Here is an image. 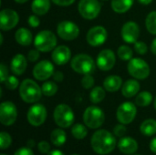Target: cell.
Returning a JSON list of instances; mask_svg holds the SVG:
<instances>
[{
	"label": "cell",
	"instance_id": "obj_53",
	"mask_svg": "<svg viewBox=\"0 0 156 155\" xmlns=\"http://www.w3.org/2000/svg\"><path fill=\"white\" fill-rule=\"evenodd\" d=\"M154 109H155L156 111V97L155 99H154Z\"/></svg>",
	"mask_w": 156,
	"mask_h": 155
},
{
	"label": "cell",
	"instance_id": "obj_37",
	"mask_svg": "<svg viewBox=\"0 0 156 155\" xmlns=\"http://www.w3.org/2000/svg\"><path fill=\"white\" fill-rule=\"evenodd\" d=\"M134 49L140 55H144L147 52V45L144 41H137L134 43Z\"/></svg>",
	"mask_w": 156,
	"mask_h": 155
},
{
	"label": "cell",
	"instance_id": "obj_31",
	"mask_svg": "<svg viewBox=\"0 0 156 155\" xmlns=\"http://www.w3.org/2000/svg\"><path fill=\"white\" fill-rule=\"evenodd\" d=\"M71 133L74 138H76L78 140H82L87 136L88 130H87L86 126H84L83 124L77 123V124L73 125V127L71 129Z\"/></svg>",
	"mask_w": 156,
	"mask_h": 155
},
{
	"label": "cell",
	"instance_id": "obj_7",
	"mask_svg": "<svg viewBox=\"0 0 156 155\" xmlns=\"http://www.w3.org/2000/svg\"><path fill=\"white\" fill-rule=\"evenodd\" d=\"M129 74L136 79H145L150 75V67L143 58H134L128 63Z\"/></svg>",
	"mask_w": 156,
	"mask_h": 155
},
{
	"label": "cell",
	"instance_id": "obj_47",
	"mask_svg": "<svg viewBox=\"0 0 156 155\" xmlns=\"http://www.w3.org/2000/svg\"><path fill=\"white\" fill-rule=\"evenodd\" d=\"M151 51L153 54L156 55V37L152 41V44H151Z\"/></svg>",
	"mask_w": 156,
	"mask_h": 155
},
{
	"label": "cell",
	"instance_id": "obj_54",
	"mask_svg": "<svg viewBox=\"0 0 156 155\" xmlns=\"http://www.w3.org/2000/svg\"><path fill=\"white\" fill-rule=\"evenodd\" d=\"M101 1H107V0H101Z\"/></svg>",
	"mask_w": 156,
	"mask_h": 155
},
{
	"label": "cell",
	"instance_id": "obj_27",
	"mask_svg": "<svg viewBox=\"0 0 156 155\" xmlns=\"http://www.w3.org/2000/svg\"><path fill=\"white\" fill-rule=\"evenodd\" d=\"M141 132L144 136H153L156 133V121L154 119L145 120L140 127Z\"/></svg>",
	"mask_w": 156,
	"mask_h": 155
},
{
	"label": "cell",
	"instance_id": "obj_43",
	"mask_svg": "<svg viewBox=\"0 0 156 155\" xmlns=\"http://www.w3.org/2000/svg\"><path fill=\"white\" fill-rule=\"evenodd\" d=\"M14 155H34L31 148L29 147H22L16 151Z\"/></svg>",
	"mask_w": 156,
	"mask_h": 155
},
{
	"label": "cell",
	"instance_id": "obj_22",
	"mask_svg": "<svg viewBox=\"0 0 156 155\" xmlns=\"http://www.w3.org/2000/svg\"><path fill=\"white\" fill-rule=\"evenodd\" d=\"M122 87V79L120 76H108L103 81V88L109 92H116Z\"/></svg>",
	"mask_w": 156,
	"mask_h": 155
},
{
	"label": "cell",
	"instance_id": "obj_55",
	"mask_svg": "<svg viewBox=\"0 0 156 155\" xmlns=\"http://www.w3.org/2000/svg\"><path fill=\"white\" fill-rule=\"evenodd\" d=\"M71 155H79V154H71Z\"/></svg>",
	"mask_w": 156,
	"mask_h": 155
},
{
	"label": "cell",
	"instance_id": "obj_33",
	"mask_svg": "<svg viewBox=\"0 0 156 155\" xmlns=\"http://www.w3.org/2000/svg\"><path fill=\"white\" fill-rule=\"evenodd\" d=\"M145 26L149 33L156 35V11L149 13L145 19Z\"/></svg>",
	"mask_w": 156,
	"mask_h": 155
},
{
	"label": "cell",
	"instance_id": "obj_49",
	"mask_svg": "<svg viewBox=\"0 0 156 155\" xmlns=\"http://www.w3.org/2000/svg\"><path fill=\"white\" fill-rule=\"evenodd\" d=\"M138 1L143 5H150L153 2V0H138Z\"/></svg>",
	"mask_w": 156,
	"mask_h": 155
},
{
	"label": "cell",
	"instance_id": "obj_40",
	"mask_svg": "<svg viewBox=\"0 0 156 155\" xmlns=\"http://www.w3.org/2000/svg\"><path fill=\"white\" fill-rule=\"evenodd\" d=\"M7 78H8V69L4 63H1L0 64V80H1V82L4 83Z\"/></svg>",
	"mask_w": 156,
	"mask_h": 155
},
{
	"label": "cell",
	"instance_id": "obj_16",
	"mask_svg": "<svg viewBox=\"0 0 156 155\" xmlns=\"http://www.w3.org/2000/svg\"><path fill=\"white\" fill-rule=\"evenodd\" d=\"M54 74V66L48 60H41L33 69V76L36 79L43 81L48 79Z\"/></svg>",
	"mask_w": 156,
	"mask_h": 155
},
{
	"label": "cell",
	"instance_id": "obj_12",
	"mask_svg": "<svg viewBox=\"0 0 156 155\" xmlns=\"http://www.w3.org/2000/svg\"><path fill=\"white\" fill-rule=\"evenodd\" d=\"M27 122L35 127L42 125L47 119V110L42 104H35L31 106L27 114Z\"/></svg>",
	"mask_w": 156,
	"mask_h": 155
},
{
	"label": "cell",
	"instance_id": "obj_52",
	"mask_svg": "<svg viewBox=\"0 0 156 155\" xmlns=\"http://www.w3.org/2000/svg\"><path fill=\"white\" fill-rule=\"evenodd\" d=\"M0 44L2 45L3 44V35L0 34Z\"/></svg>",
	"mask_w": 156,
	"mask_h": 155
},
{
	"label": "cell",
	"instance_id": "obj_23",
	"mask_svg": "<svg viewBox=\"0 0 156 155\" xmlns=\"http://www.w3.org/2000/svg\"><path fill=\"white\" fill-rule=\"evenodd\" d=\"M15 38L19 45L27 47L31 44L33 36L29 29H27L26 27H21L18 30H16V32L15 34Z\"/></svg>",
	"mask_w": 156,
	"mask_h": 155
},
{
	"label": "cell",
	"instance_id": "obj_8",
	"mask_svg": "<svg viewBox=\"0 0 156 155\" xmlns=\"http://www.w3.org/2000/svg\"><path fill=\"white\" fill-rule=\"evenodd\" d=\"M80 16L88 20L96 18L101 10V5L98 0H80L78 4Z\"/></svg>",
	"mask_w": 156,
	"mask_h": 155
},
{
	"label": "cell",
	"instance_id": "obj_9",
	"mask_svg": "<svg viewBox=\"0 0 156 155\" xmlns=\"http://www.w3.org/2000/svg\"><path fill=\"white\" fill-rule=\"evenodd\" d=\"M57 33L60 38L67 41H71L79 37L80 28L74 22L64 20L58 23L57 26Z\"/></svg>",
	"mask_w": 156,
	"mask_h": 155
},
{
	"label": "cell",
	"instance_id": "obj_18",
	"mask_svg": "<svg viewBox=\"0 0 156 155\" xmlns=\"http://www.w3.org/2000/svg\"><path fill=\"white\" fill-rule=\"evenodd\" d=\"M51 58L55 64L65 65L71 58V51L67 46H58L53 49Z\"/></svg>",
	"mask_w": 156,
	"mask_h": 155
},
{
	"label": "cell",
	"instance_id": "obj_10",
	"mask_svg": "<svg viewBox=\"0 0 156 155\" xmlns=\"http://www.w3.org/2000/svg\"><path fill=\"white\" fill-rule=\"evenodd\" d=\"M136 113H137L136 106L130 101H126V102L122 103L118 107L116 117H117V120L121 123L129 124L132 122H133V120L135 119Z\"/></svg>",
	"mask_w": 156,
	"mask_h": 155
},
{
	"label": "cell",
	"instance_id": "obj_51",
	"mask_svg": "<svg viewBox=\"0 0 156 155\" xmlns=\"http://www.w3.org/2000/svg\"><path fill=\"white\" fill-rule=\"evenodd\" d=\"M16 3H18V4H24V3H26V2H27L28 0H15Z\"/></svg>",
	"mask_w": 156,
	"mask_h": 155
},
{
	"label": "cell",
	"instance_id": "obj_13",
	"mask_svg": "<svg viewBox=\"0 0 156 155\" xmlns=\"http://www.w3.org/2000/svg\"><path fill=\"white\" fill-rule=\"evenodd\" d=\"M108 33L105 27L101 26H95L91 27L87 33V42L91 47H100L107 40Z\"/></svg>",
	"mask_w": 156,
	"mask_h": 155
},
{
	"label": "cell",
	"instance_id": "obj_24",
	"mask_svg": "<svg viewBox=\"0 0 156 155\" xmlns=\"http://www.w3.org/2000/svg\"><path fill=\"white\" fill-rule=\"evenodd\" d=\"M50 8V0H33L31 9L35 15L43 16L48 12Z\"/></svg>",
	"mask_w": 156,
	"mask_h": 155
},
{
	"label": "cell",
	"instance_id": "obj_5",
	"mask_svg": "<svg viewBox=\"0 0 156 155\" xmlns=\"http://www.w3.org/2000/svg\"><path fill=\"white\" fill-rule=\"evenodd\" d=\"M56 124L60 128H69L73 124L75 116L72 109L67 104L58 105L53 113Z\"/></svg>",
	"mask_w": 156,
	"mask_h": 155
},
{
	"label": "cell",
	"instance_id": "obj_4",
	"mask_svg": "<svg viewBox=\"0 0 156 155\" xmlns=\"http://www.w3.org/2000/svg\"><path fill=\"white\" fill-rule=\"evenodd\" d=\"M34 45L40 52H49L57 46V37L52 31L42 30L35 37Z\"/></svg>",
	"mask_w": 156,
	"mask_h": 155
},
{
	"label": "cell",
	"instance_id": "obj_11",
	"mask_svg": "<svg viewBox=\"0 0 156 155\" xmlns=\"http://www.w3.org/2000/svg\"><path fill=\"white\" fill-rule=\"evenodd\" d=\"M17 117L16 105L12 101H4L0 105V122L5 126L15 123Z\"/></svg>",
	"mask_w": 156,
	"mask_h": 155
},
{
	"label": "cell",
	"instance_id": "obj_17",
	"mask_svg": "<svg viewBox=\"0 0 156 155\" xmlns=\"http://www.w3.org/2000/svg\"><path fill=\"white\" fill-rule=\"evenodd\" d=\"M122 37L128 44H134L140 36V27L134 21L126 22L122 27Z\"/></svg>",
	"mask_w": 156,
	"mask_h": 155
},
{
	"label": "cell",
	"instance_id": "obj_39",
	"mask_svg": "<svg viewBox=\"0 0 156 155\" xmlns=\"http://www.w3.org/2000/svg\"><path fill=\"white\" fill-rule=\"evenodd\" d=\"M37 148H38V151L43 154H46V153L48 154L50 152V144L46 141H41L40 143H38Z\"/></svg>",
	"mask_w": 156,
	"mask_h": 155
},
{
	"label": "cell",
	"instance_id": "obj_14",
	"mask_svg": "<svg viewBox=\"0 0 156 155\" xmlns=\"http://www.w3.org/2000/svg\"><path fill=\"white\" fill-rule=\"evenodd\" d=\"M19 21L18 14L10 8H5L0 12V28L8 31L14 28Z\"/></svg>",
	"mask_w": 156,
	"mask_h": 155
},
{
	"label": "cell",
	"instance_id": "obj_26",
	"mask_svg": "<svg viewBox=\"0 0 156 155\" xmlns=\"http://www.w3.org/2000/svg\"><path fill=\"white\" fill-rule=\"evenodd\" d=\"M50 141L55 146H62L67 141V134L62 129H55L50 134Z\"/></svg>",
	"mask_w": 156,
	"mask_h": 155
},
{
	"label": "cell",
	"instance_id": "obj_28",
	"mask_svg": "<svg viewBox=\"0 0 156 155\" xmlns=\"http://www.w3.org/2000/svg\"><path fill=\"white\" fill-rule=\"evenodd\" d=\"M105 96H106L105 90L102 87L97 86L91 90L90 94V99L92 103L97 104V103H100L101 101H102L104 100Z\"/></svg>",
	"mask_w": 156,
	"mask_h": 155
},
{
	"label": "cell",
	"instance_id": "obj_25",
	"mask_svg": "<svg viewBox=\"0 0 156 155\" xmlns=\"http://www.w3.org/2000/svg\"><path fill=\"white\" fill-rule=\"evenodd\" d=\"M133 0H112V8L114 12L122 14L131 9Z\"/></svg>",
	"mask_w": 156,
	"mask_h": 155
},
{
	"label": "cell",
	"instance_id": "obj_45",
	"mask_svg": "<svg viewBox=\"0 0 156 155\" xmlns=\"http://www.w3.org/2000/svg\"><path fill=\"white\" fill-rule=\"evenodd\" d=\"M53 79L56 81V82H62L63 79H64V75L61 71H56L54 72L53 74Z\"/></svg>",
	"mask_w": 156,
	"mask_h": 155
},
{
	"label": "cell",
	"instance_id": "obj_20",
	"mask_svg": "<svg viewBox=\"0 0 156 155\" xmlns=\"http://www.w3.org/2000/svg\"><path fill=\"white\" fill-rule=\"evenodd\" d=\"M118 148L124 154H133L138 150V143L131 137H123L119 141Z\"/></svg>",
	"mask_w": 156,
	"mask_h": 155
},
{
	"label": "cell",
	"instance_id": "obj_48",
	"mask_svg": "<svg viewBox=\"0 0 156 155\" xmlns=\"http://www.w3.org/2000/svg\"><path fill=\"white\" fill-rule=\"evenodd\" d=\"M47 155H65L61 151H58V150H53V151H50Z\"/></svg>",
	"mask_w": 156,
	"mask_h": 155
},
{
	"label": "cell",
	"instance_id": "obj_57",
	"mask_svg": "<svg viewBox=\"0 0 156 155\" xmlns=\"http://www.w3.org/2000/svg\"><path fill=\"white\" fill-rule=\"evenodd\" d=\"M136 155H139V154H136Z\"/></svg>",
	"mask_w": 156,
	"mask_h": 155
},
{
	"label": "cell",
	"instance_id": "obj_6",
	"mask_svg": "<svg viewBox=\"0 0 156 155\" xmlns=\"http://www.w3.org/2000/svg\"><path fill=\"white\" fill-rule=\"evenodd\" d=\"M105 121L103 111L97 106L88 107L83 113V122L88 128L98 129Z\"/></svg>",
	"mask_w": 156,
	"mask_h": 155
},
{
	"label": "cell",
	"instance_id": "obj_15",
	"mask_svg": "<svg viewBox=\"0 0 156 155\" xmlns=\"http://www.w3.org/2000/svg\"><path fill=\"white\" fill-rule=\"evenodd\" d=\"M116 63V56L112 49H103L101 50L96 60L97 67L102 71L111 70Z\"/></svg>",
	"mask_w": 156,
	"mask_h": 155
},
{
	"label": "cell",
	"instance_id": "obj_38",
	"mask_svg": "<svg viewBox=\"0 0 156 155\" xmlns=\"http://www.w3.org/2000/svg\"><path fill=\"white\" fill-rule=\"evenodd\" d=\"M124 125H125V124L121 123V124H118V125H116V126L114 127V129H113V133H114V135H115L116 137L122 138V137H123V136L125 135L127 130H126V127H125Z\"/></svg>",
	"mask_w": 156,
	"mask_h": 155
},
{
	"label": "cell",
	"instance_id": "obj_1",
	"mask_svg": "<svg viewBox=\"0 0 156 155\" xmlns=\"http://www.w3.org/2000/svg\"><path fill=\"white\" fill-rule=\"evenodd\" d=\"M91 147L93 151L101 155L112 153L117 144L115 135L106 130H99L95 132L91 137Z\"/></svg>",
	"mask_w": 156,
	"mask_h": 155
},
{
	"label": "cell",
	"instance_id": "obj_29",
	"mask_svg": "<svg viewBox=\"0 0 156 155\" xmlns=\"http://www.w3.org/2000/svg\"><path fill=\"white\" fill-rule=\"evenodd\" d=\"M152 101H153V95L149 91L140 92L135 99V103L140 107H147L152 103Z\"/></svg>",
	"mask_w": 156,
	"mask_h": 155
},
{
	"label": "cell",
	"instance_id": "obj_44",
	"mask_svg": "<svg viewBox=\"0 0 156 155\" xmlns=\"http://www.w3.org/2000/svg\"><path fill=\"white\" fill-rule=\"evenodd\" d=\"M51 1L54 4L60 5V6H68V5H72L75 2V0H51Z\"/></svg>",
	"mask_w": 156,
	"mask_h": 155
},
{
	"label": "cell",
	"instance_id": "obj_3",
	"mask_svg": "<svg viewBox=\"0 0 156 155\" xmlns=\"http://www.w3.org/2000/svg\"><path fill=\"white\" fill-rule=\"evenodd\" d=\"M70 67L79 74L88 75L92 74L95 71L97 64H95L90 56L87 54H78L71 59Z\"/></svg>",
	"mask_w": 156,
	"mask_h": 155
},
{
	"label": "cell",
	"instance_id": "obj_46",
	"mask_svg": "<svg viewBox=\"0 0 156 155\" xmlns=\"http://www.w3.org/2000/svg\"><path fill=\"white\" fill-rule=\"evenodd\" d=\"M150 149L153 153H156V136L154 139H152V141L150 143Z\"/></svg>",
	"mask_w": 156,
	"mask_h": 155
},
{
	"label": "cell",
	"instance_id": "obj_21",
	"mask_svg": "<svg viewBox=\"0 0 156 155\" xmlns=\"http://www.w3.org/2000/svg\"><path fill=\"white\" fill-rule=\"evenodd\" d=\"M141 85L136 79H128L122 87V94L125 98H132L139 92Z\"/></svg>",
	"mask_w": 156,
	"mask_h": 155
},
{
	"label": "cell",
	"instance_id": "obj_35",
	"mask_svg": "<svg viewBox=\"0 0 156 155\" xmlns=\"http://www.w3.org/2000/svg\"><path fill=\"white\" fill-rule=\"evenodd\" d=\"M4 83H5V88L10 90H14L19 86L18 79L16 76H8V78L5 79V81Z\"/></svg>",
	"mask_w": 156,
	"mask_h": 155
},
{
	"label": "cell",
	"instance_id": "obj_42",
	"mask_svg": "<svg viewBox=\"0 0 156 155\" xmlns=\"http://www.w3.org/2000/svg\"><path fill=\"white\" fill-rule=\"evenodd\" d=\"M39 50L37 49H32L28 52L27 54V60L30 62H35L39 58Z\"/></svg>",
	"mask_w": 156,
	"mask_h": 155
},
{
	"label": "cell",
	"instance_id": "obj_19",
	"mask_svg": "<svg viewBox=\"0 0 156 155\" xmlns=\"http://www.w3.org/2000/svg\"><path fill=\"white\" fill-rule=\"evenodd\" d=\"M27 67V58L22 54H16L11 60L10 68L13 72V74L16 76L22 75Z\"/></svg>",
	"mask_w": 156,
	"mask_h": 155
},
{
	"label": "cell",
	"instance_id": "obj_50",
	"mask_svg": "<svg viewBox=\"0 0 156 155\" xmlns=\"http://www.w3.org/2000/svg\"><path fill=\"white\" fill-rule=\"evenodd\" d=\"M34 146H35V142H34L33 140H29V141L27 142V147L32 148V147H34Z\"/></svg>",
	"mask_w": 156,
	"mask_h": 155
},
{
	"label": "cell",
	"instance_id": "obj_36",
	"mask_svg": "<svg viewBox=\"0 0 156 155\" xmlns=\"http://www.w3.org/2000/svg\"><path fill=\"white\" fill-rule=\"evenodd\" d=\"M81 86L85 90H90L93 88L94 86V78L91 76V74L83 75V78L81 79Z\"/></svg>",
	"mask_w": 156,
	"mask_h": 155
},
{
	"label": "cell",
	"instance_id": "obj_56",
	"mask_svg": "<svg viewBox=\"0 0 156 155\" xmlns=\"http://www.w3.org/2000/svg\"><path fill=\"white\" fill-rule=\"evenodd\" d=\"M1 155H6V154H1Z\"/></svg>",
	"mask_w": 156,
	"mask_h": 155
},
{
	"label": "cell",
	"instance_id": "obj_34",
	"mask_svg": "<svg viewBox=\"0 0 156 155\" xmlns=\"http://www.w3.org/2000/svg\"><path fill=\"white\" fill-rule=\"evenodd\" d=\"M12 143V139L11 136L5 132H2L0 133V148L2 150H5L8 148Z\"/></svg>",
	"mask_w": 156,
	"mask_h": 155
},
{
	"label": "cell",
	"instance_id": "obj_32",
	"mask_svg": "<svg viewBox=\"0 0 156 155\" xmlns=\"http://www.w3.org/2000/svg\"><path fill=\"white\" fill-rule=\"evenodd\" d=\"M117 54H118V57L123 61H130L133 58V49L129 46H126V45L121 46L118 48Z\"/></svg>",
	"mask_w": 156,
	"mask_h": 155
},
{
	"label": "cell",
	"instance_id": "obj_2",
	"mask_svg": "<svg viewBox=\"0 0 156 155\" xmlns=\"http://www.w3.org/2000/svg\"><path fill=\"white\" fill-rule=\"evenodd\" d=\"M42 90L33 79H27L19 85L20 98L27 103H35L41 99Z\"/></svg>",
	"mask_w": 156,
	"mask_h": 155
},
{
	"label": "cell",
	"instance_id": "obj_41",
	"mask_svg": "<svg viewBox=\"0 0 156 155\" xmlns=\"http://www.w3.org/2000/svg\"><path fill=\"white\" fill-rule=\"evenodd\" d=\"M27 22L28 25L32 27H37L40 24V20L39 17L37 16V15H32L27 18Z\"/></svg>",
	"mask_w": 156,
	"mask_h": 155
},
{
	"label": "cell",
	"instance_id": "obj_30",
	"mask_svg": "<svg viewBox=\"0 0 156 155\" xmlns=\"http://www.w3.org/2000/svg\"><path fill=\"white\" fill-rule=\"evenodd\" d=\"M41 90H42V93L47 96V97H51L54 96L57 92H58V85L53 82V81H46L42 84L41 86Z\"/></svg>",
	"mask_w": 156,
	"mask_h": 155
}]
</instances>
